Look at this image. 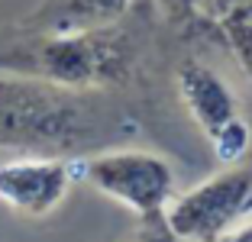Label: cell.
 Wrapping results in <instances>:
<instances>
[{"label":"cell","mask_w":252,"mask_h":242,"mask_svg":"<svg viewBox=\"0 0 252 242\" xmlns=\"http://www.w3.org/2000/svg\"><path fill=\"white\" fill-rule=\"evenodd\" d=\"M136 52L123 30L42 32L0 49V71L36 78L68 91L117 88L133 74Z\"/></svg>","instance_id":"1"},{"label":"cell","mask_w":252,"mask_h":242,"mask_svg":"<svg viewBox=\"0 0 252 242\" xmlns=\"http://www.w3.org/2000/svg\"><path fill=\"white\" fill-rule=\"evenodd\" d=\"M104 117L94 91H68L23 74H0V146L68 149L91 139Z\"/></svg>","instance_id":"2"},{"label":"cell","mask_w":252,"mask_h":242,"mask_svg":"<svg viewBox=\"0 0 252 242\" xmlns=\"http://www.w3.org/2000/svg\"><path fill=\"white\" fill-rule=\"evenodd\" d=\"M81 178L104 197L123 204L139 220H165L175 200V171L156 152L146 149H110L81 161Z\"/></svg>","instance_id":"3"},{"label":"cell","mask_w":252,"mask_h":242,"mask_svg":"<svg viewBox=\"0 0 252 242\" xmlns=\"http://www.w3.org/2000/svg\"><path fill=\"white\" fill-rule=\"evenodd\" d=\"M249 197L252 168L233 165L191 191L175 194L165 210V223L178 242H220L233 229V223L246 216Z\"/></svg>","instance_id":"4"},{"label":"cell","mask_w":252,"mask_h":242,"mask_svg":"<svg viewBox=\"0 0 252 242\" xmlns=\"http://www.w3.org/2000/svg\"><path fill=\"white\" fill-rule=\"evenodd\" d=\"M74 178H81V161L65 158H13L0 165V204L13 213L42 220L65 200Z\"/></svg>","instance_id":"5"},{"label":"cell","mask_w":252,"mask_h":242,"mask_svg":"<svg viewBox=\"0 0 252 242\" xmlns=\"http://www.w3.org/2000/svg\"><path fill=\"white\" fill-rule=\"evenodd\" d=\"M178 97L207 139H214L226 123L243 117L239 97L230 88V81L200 61H185L178 68Z\"/></svg>","instance_id":"6"},{"label":"cell","mask_w":252,"mask_h":242,"mask_svg":"<svg viewBox=\"0 0 252 242\" xmlns=\"http://www.w3.org/2000/svg\"><path fill=\"white\" fill-rule=\"evenodd\" d=\"M133 0H59L55 7L36 13L26 30L42 32H88L117 26V20L129 10Z\"/></svg>","instance_id":"7"},{"label":"cell","mask_w":252,"mask_h":242,"mask_svg":"<svg viewBox=\"0 0 252 242\" xmlns=\"http://www.w3.org/2000/svg\"><path fill=\"white\" fill-rule=\"evenodd\" d=\"M217 26H220L226 45L239 59L243 71L252 81V0H233L226 7L217 10Z\"/></svg>","instance_id":"8"},{"label":"cell","mask_w":252,"mask_h":242,"mask_svg":"<svg viewBox=\"0 0 252 242\" xmlns=\"http://www.w3.org/2000/svg\"><path fill=\"white\" fill-rule=\"evenodd\" d=\"M210 149H214V158L220 161L223 168H233V165H243V158L252 149V129L243 117H236L233 123H226L214 139H210Z\"/></svg>","instance_id":"9"},{"label":"cell","mask_w":252,"mask_h":242,"mask_svg":"<svg viewBox=\"0 0 252 242\" xmlns=\"http://www.w3.org/2000/svg\"><path fill=\"white\" fill-rule=\"evenodd\" d=\"M120 242H178L165 220H139Z\"/></svg>","instance_id":"10"},{"label":"cell","mask_w":252,"mask_h":242,"mask_svg":"<svg viewBox=\"0 0 252 242\" xmlns=\"http://www.w3.org/2000/svg\"><path fill=\"white\" fill-rule=\"evenodd\" d=\"M220 242H252V223H246L243 229H230Z\"/></svg>","instance_id":"11"},{"label":"cell","mask_w":252,"mask_h":242,"mask_svg":"<svg viewBox=\"0 0 252 242\" xmlns=\"http://www.w3.org/2000/svg\"><path fill=\"white\" fill-rule=\"evenodd\" d=\"M175 10H181V13H197V7H200V0H168Z\"/></svg>","instance_id":"12"},{"label":"cell","mask_w":252,"mask_h":242,"mask_svg":"<svg viewBox=\"0 0 252 242\" xmlns=\"http://www.w3.org/2000/svg\"><path fill=\"white\" fill-rule=\"evenodd\" d=\"M246 216H252V197H249V207H246Z\"/></svg>","instance_id":"13"}]
</instances>
